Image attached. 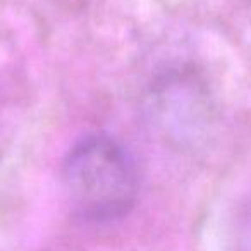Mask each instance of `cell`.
I'll return each mask as SVG.
<instances>
[{
	"instance_id": "cell-1",
	"label": "cell",
	"mask_w": 251,
	"mask_h": 251,
	"mask_svg": "<svg viewBox=\"0 0 251 251\" xmlns=\"http://www.w3.org/2000/svg\"><path fill=\"white\" fill-rule=\"evenodd\" d=\"M62 184L77 215L90 222H110L136 205L140 172L121 141L108 134H90L64 158Z\"/></svg>"
}]
</instances>
